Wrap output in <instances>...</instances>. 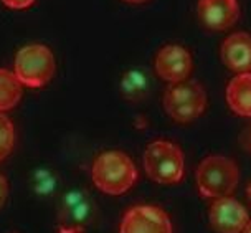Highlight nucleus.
Instances as JSON below:
<instances>
[{
  "label": "nucleus",
  "mask_w": 251,
  "mask_h": 233,
  "mask_svg": "<svg viewBox=\"0 0 251 233\" xmlns=\"http://www.w3.org/2000/svg\"><path fill=\"white\" fill-rule=\"evenodd\" d=\"M137 169L127 154L107 151L98 155L91 167L94 185L107 195H123L137 182Z\"/></svg>",
  "instance_id": "1"
},
{
  "label": "nucleus",
  "mask_w": 251,
  "mask_h": 233,
  "mask_svg": "<svg viewBox=\"0 0 251 233\" xmlns=\"http://www.w3.org/2000/svg\"><path fill=\"white\" fill-rule=\"evenodd\" d=\"M197 189L207 199L230 197L240 182V169L235 160L225 155L205 157L195 172Z\"/></svg>",
  "instance_id": "2"
},
{
  "label": "nucleus",
  "mask_w": 251,
  "mask_h": 233,
  "mask_svg": "<svg viewBox=\"0 0 251 233\" xmlns=\"http://www.w3.org/2000/svg\"><path fill=\"white\" fill-rule=\"evenodd\" d=\"M144 169L152 181L162 185H174L183 179L185 159L177 144L170 141H154L144 151Z\"/></svg>",
  "instance_id": "3"
},
{
  "label": "nucleus",
  "mask_w": 251,
  "mask_h": 233,
  "mask_svg": "<svg viewBox=\"0 0 251 233\" xmlns=\"http://www.w3.org/2000/svg\"><path fill=\"white\" fill-rule=\"evenodd\" d=\"M164 109L177 123H192L203 114L207 107V91L199 81L183 79L169 84L164 93Z\"/></svg>",
  "instance_id": "4"
},
{
  "label": "nucleus",
  "mask_w": 251,
  "mask_h": 233,
  "mask_svg": "<svg viewBox=\"0 0 251 233\" xmlns=\"http://www.w3.org/2000/svg\"><path fill=\"white\" fill-rule=\"evenodd\" d=\"M13 73L24 86L42 88L55 75V56L45 45H26L17 53Z\"/></svg>",
  "instance_id": "5"
},
{
  "label": "nucleus",
  "mask_w": 251,
  "mask_h": 233,
  "mask_svg": "<svg viewBox=\"0 0 251 233\" xmlns=\"http://www.w3.org/2000/svg\"><path fill=\"white\" fill-rule=\"evenodd\" d=\"M94 217V202L88 192L71 189L61 197L58 205V232L86 233Z\"/></svg>",
  "instance_id": "6"
},
{
  "label": "nucleus",
  "mask_w": 251,
  "mask_h": 233,
  "mask_svg": "<svg viewBox=\"0 0 251 233\" xmlns=\"http://www.w3.org/2000/svg\"><path fill=\"white\" fill-rule=\"evenodd\" d=\"M119 233H174L169 215L155 205H136L124 213Z\"/></svg>",
  "instance_id": "7"
},
{
  "label": "nucleus",
  "mask_w": 251,
  "mask_h": 233,
  "mask_svg": "<svg viewBox=\"0 0 251 233\" xmlns=\"http://www.w3.org/2000/svg\"><path fill=\"white\" fill-rule=\"evenodd\" d=\"M155 73L169 84L188 79L194 68L190 52L182 45H165L155 55Z\"/></svg>",
  "instance_id": "8"
},
{
  "label": "nucleus",
  "mask_w": 251,
  "mask_h": 233,
  "mask_svg": "<svg viewBox=\"0 0 251 233\" xmlns=\"http://www.w3.org/2000/svg\"><path fill=\"white\" fill-rule=\"evenodd\" d=\"M210 225L218 233H241L250 222V213L238 200L230 197L215 199L208 212Z\"/></svg>",
  "instance_id": "9"
},
{
  "label": "nucleus",
  "mask_w": 251,
  "mask_h": 233,
  "mask_svg": "<svg viewBox=\"0 0 251 233\" xmlns=\"http://www.w3.org/2000/svg\"><path fill=\"white\" fill-rule=\"evenodd\" d=\"M197 13L201 25L212 32H225L240 19L238 0H199Z\"/></svg>",
  "instance_id": "10"
},
{
  "label": "nucleus",
  "mask_w": 251,
  "mask_h": 233,
  "mask_svg": "<svg viewBox=\"0 0 251 233\" xmlns=\"http://www.w3.org/2000/svg\"><path fill=\"white\" fill-rule=\"evenodd\" d=\"M220 56L228 70L238 73L251 71V35L235 32L220 45Z\"/></svg>",
  "instance_id": "11"
},
{
  "label": "nucleus",
  "mask_w": 251,
  "mask_h": 233,
  "mask_svg": "<svg viewBox=\"0 0 251 233\" xmlns=\"http://www.w3.org/2000/svg\"><path fill=\"white\" fill-rule=\"evenodd\" d=\"M226 103L235 114L251 118V71L238 73L226 86Z\"/></svg>",
  "instance_id": "12"
},
{
  "label": "nucleus",
  "mask_w": 251,
  "mask_h": 233,
  "mask_svg": "<svg viewBox=\"0 0 251 233\" xmlns=\"http://www.w3.org/2000/svg\"><path fill=\"white\" fill-rule=\"evenodd\" d=\"M151 79L142 70L126 71L121 79V93L127 101H141L149 95Z\"/></svg>",
  "instance_id": "13"
},
{
  "label": "nucleus",
  "mask_w": 251,
  "mask_h": 233,
  "mask_svg": "<svg viewBox=\"0 0 251 233\" xmlns=\"http://www.w3.org/2000/svg\"><path fill=\"white\" fill-rule=\"evenodd\" d=\"M24 84L19 81L13 71L0 68V113L13 109L22 98Z\"/></svg>",
  "instance_id": "14"
},
{
  "label": "nucleus",
  "mask_w": 251,
  "mask_h": 233,
  "mask_svg": "<svg viewBox=\"0 0 251 233\" xmlns=\"http://www.w3.org/2000/svg\"><path fill=\"white\" fill-rule=\"evenodd\" d=\"M15 144V128L5 113H0V162L8 157Z\"/></svg>",
  "instance_id": "15"
},
{
  "label": "nucleus",
  "mask_w": 251,
  "mask_h": 233,
  "mask_svg": "<svg viewBox=\"0 0 251 233\" xmlns=\"http://www.w3.org/2000/svg\"><path fill=\"white\" fill-rule=\"evenodd\" d=\"M31 185H33V190L37 192L38 195H50L56 190L58 179L55 176V172H51V170L40 169L33 174Z\"/></svg>",
  "instance_id": "16"
},
{
  "label": "nucleus",
  "mask_w": 251,
  "mask_h": 233,
  "mask_svg": "<svg viewBox=\"0 0 251 233\" xmlns=\"http://www.w3.org/2000/svg\"><path fill=\"white\" fill-rule=\"evenodd\" d=\"M3 3L8 8H13V10H24V8H28L30 5H33L35 0H2Z\"/></svg>",
  "instance_id": "17"
},
{
  "label": "nucleus",
  "mask_w": 251,
  "mask_h": 233,
  "mask_svg": "<svg viewBox=\"0 0 251 233\" xmlns=\"http://www.w3.org/2000/svg\"><path fill=\"white\" fill-rule=\"evenodd\" d=\"M7 197H8V182H7V179L0 174V208L5 205Z\"/></svg>",
  "instance_id": "18"
},
{
  "label": "nucleus",
  "mask_w": 251,
  "mask_h": 233,
  "mask_svg": "<svg viewBox=\"0 0 251 233\" xmlns=\"http://www.w3.org/2000/svg\"><path fill=\"white\" fill-rule=\"evenodd\" d=\"M246 195H248V200H250V204H251V182L246 185Z\"/></svg>",
  "instance_id": "19"
},
{
  "label": "nucleus",
  "mask_w": 251,
  "mask_h": 233,
  "mask_svg": "<svg viewBox=\"0 0 251 233\" xmlns=\"http://www.w3.org/2000/svg\"><path fill=\"white\" fill-rule=\"evenodd\" d=\"M241 233H251V218H250V222L246 223V227H245V230L241 232Z\"/></svg>",
  "instance_id": "20"
},
{
  "label": "nucleus",
  "mask_w": 251,
  "mask_h": 233,
  "mask_svg": "<svg viewBox=\"0 0 251 233\" xmlns=\"http://www.w3.org/2000/svg\"><path fill=\"white\" fill-rule=\"evenodd\" d=\"M126 3H144L147 0H124Z\"/></svg>",
  "instance_id": "21"
},
{
  "label": "nucleus",
  "mask_w": 251,
  "mask_h": 233,
  "mask_svg": "<svg viewBox=\"0 0 251 233\" xmlns=\"http://www.w3.org/2000/svg\"><path fill=\"white\" fill-rule=\"evenodd\" d=\"M250 149H251V139H250Z\"/></svg>",
  "instance_id": "22"
}]
</instances>
